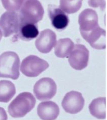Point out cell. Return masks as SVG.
Masks as SVG:
<instances>
[{
    "mask_svg": "<svg viewBox=\"0 0 107 120\" xmlns=\"http://www.w3.org/2000/svg\"><path fill=\"white\" fill-rule=\"evenodd\" d=\"M36 102V99L31 93H22L9 104V113L13 118H22L34 109Z\"/></svg>",
    "mask_w": 107,
    "mask_h": 120,
    "instance_id": "1",
    "label": "cell"
},
{
    "mask_svg": "<svg viewBox=\"0 0 107 120\" xmlns=\"http://www.w3.org/2000/svg\"><path fill=\"white\" fill-rule=\"evenodd\" d=\"M20 59L17 53L6 52L0 56V77L16 80L19 77Z\"/></svg>",
    "mask_w": 107,
    "mask_h": 120,
    "instance_id": "2",
    "label": "cell"
},
{
    "mask_svg": "<svg viewBox=\"0 0 107 120\" xmlns=\"http://www.w3.org/2000/svg\"><path fill=\"white\" fill-rule=\"evenodd\" d=\"M44 10L38 0H26L20 8L19 22L37 23L43 19Z\"/></svg>",
    "mask_w": 107,
    "mask_h": 120,
    "instance_id": "3",
    "label": "cell"
},
{
    "mask_svg": "<svg viewBox=\"0 0 107 120\" xmlns=\"http://www.w3.org/2000/svg\"><path fill=\"white\" fill-rule=\"evenodd\" d=\"M49 64L45 60L36 56L31 55L23 60L20 71L27 77H36L49 67Z\"/></svg>",
    "mask_w": 107,
    "mask_h": 120,
    "instance_id": "4",
    "label": "cell"
},
{
    "mask_svg": "<svg viewBox=\"0 0 107 120\" xmlns=\"http://www.w3.org/2000/svg\"><path fill=\"white\" fill-rule=\"evenodd\" d=\"M57 86L51 78L44 77L39 80L34 86V93L37 99L40 101L51 99L56 93Z\"/></svg>",
    "mask_w": 107,
    "mask_h": 120,
    "instance_id": "5",
    "label": "cell"
},
{
    "mask_svg": "<svg viewBox=\"0 0 107 120\" xmlns=\"http://www.w3.org/2000/svg\"><path fill=\"white\" fill-rule=\"evenodd\" d=\"M89 56V52L86 47L82 44H76L69 56L68 61L74 69L81 70L87 66Z\"/></svg>",
    "mask_w": 107,
    "mask_h": 120,
    "instance_id": "6",
    "label": "cell"
},
{
    "mask_svg": "<svg viewBox=\"0 0 107 120\" xmlns=\"http://www.w3.org/2000/svg\"><path fill=\"white\" fill-rule=\"evenodd\" d=\"M19 25V15L15 12H5L0 17V31L5 37L16 34Z\"/></svg>",
    "mask_w": 107,
    "mask_h": 120,
    "instance_id": "7",
    "label": "cell"
},
{
    "mask_svg": "<svg viewBox=\"0 0 107 120\" xmlns=\"http://www.w3.org/2000/svg\"><path fill=\"white\" fill-rule=\"evenodd\" d=\"M85 100L80 93L72 91L68 93L62 101L61 105L66 112L76 114L83 109Z\"/></svg>",
    "mask_w": 107,
    "mask_h": 120,
    "instance_id": "8",
    "label": "cell"
},
{
    "mask_svg": "<svg viewBox=\"0 0 107 120\" xmlns=\"http://www.w3.org/2000/svg\"><path fill=\"white\" fill-rule=\"evenodd\" d=\"M99 18L96 11L91 9H86L79 14L78 23L80 33L90 32L99 26Z\"/></svg>",
    "mask_w": 107,
    "mask_h": 120,
    "instance_id": "9",
    "label": "cell"
},
{
    "mask_svg": "<svg viewBox=\"0 0 107 120\" xmlns=\"http://www.w3.org/2000/svg\"><path fill=\"white\" fill-rule=\"evenodd\" d=\"M82 37L96 49H104L106 47V32L98 26L90 32L81 33Z\"/></svg>",
    "mask_w": 107,
    "mask_h": 120,
    "instance_id": "10",
    "label": "cell"
},
{
    "mask_svg": "<svg viewBox=\"0 0 107 120\" xmlns=\"http://www.w3.org/2000/svg\"><path fill=\"white\" fill-rule=\"evenodd\" d=\"M56 43V35L50 29L41 31L35 41L37 49L41 53H47L51 51Z\"/></svg>",
    "mask_w": 107,
    "mask_h": 120,
    "instance_id": "11",
    "label": "cell"
},
{
    "mask_svg": "<svg viewBox=\"0 0 107 120\" xmlns=\"http://www.w3.org/2000/svg\"><path fill=\"white\" fill-rule=\"evenodd\" d=\"M48 15L51 20L52 25L57 30H64L69 23V18L60 8L54 5L48 6Z\"/></svg>",
    "mask_w": 107,
    "mask_h": 120,
    "instance_id": "12",
    "label": "cell"
},
{
    "mask_svg": "<svg viewBox=\"0 0 107 120\" xmlns=\"http://www.w3.org/2000/svg\"><path fill=\"white\" fill-rule=\"evenodd\" d=\"M37 113L42 120H53L56 119L58 116L59 109L54 102H42L38 106Z\"/></svg>",
    "mask_w": 107,
    "mask_h": 120,
    "instance_id": "13",
    "label": "cell"
},
{
    "mask_svg": "<svg viewBox=\"0 0 107 120\" xmlns=\"http://www.w3.org/2000/svg\"><path fill=\"white\" fill-rule=\"evenodd\" d=\"M37 23L19 22L16 36L23 41H29L36 38L39 35Z\"/></svg>",
    "mask_w": 107,
    "mask_h": 120,
    "instance_id": "14",
    "label": "cell"
},
{
    "mask_svg": "<svg viewBox=\"0 0 107 120\" xmlns=\"http://www.w3.org/2000/svg\"><path fill=\"white\" fill-rule=\"evenodd\" d=\"M89 110L95 118L105 119L106 118V98H97L93 100L89 106Z\"/></svg>",
    "mask_w": 107,
    "mask_h": 120,
    "instance_id": "15",
    "label": "cell"
},
{
    "mask_svg": "<svg viewBox=\"0 0 107 120\" xmlns=\"http://www.w3.org/2000/svg\"><path fill=\"white\" fill-rule=\"evenodd\" d=\"M55 56L60 58L69 56L74 47V43L70 38L61 39L55 45Z\"/></svg>",
    "mask_w": 107,
    "mask_h": 120,
    "instance_id": "16",
    "label": "cell"
},
{
    "mask_svg": "<svg viewBox=\"0 0 107 120\" xmlns=\"http://www.w3.org/2000/svg\"><path fill=\"white\" fill-rule=\"evenodd\" d=\"M16 94V89L14 84L10 81H0V102L7 103Z\"/></svg>",
    "mask_w": 107,
    "mask_h": 120,
    "instance_id": "17",
    "label": "cell"
},
{
    "mask_svg": "<svg viewBox=\"0 0 107 120\" xmlns=\"http://www.w3.org/2000/svg\"><path fill=\"white\" fill-rule=\"evenodd\" d=\"M83 0H60L59 8L67 14L75 13L82 6Z\"/></svg>",
    "mask_w": 107,
    "mask_h": 120,
    "instance_id": "18",
    "label": "cell"
},
{
    "mask_svg": "<svg viewBox=\"0 0 107 120\" xmlns=\"http://www.w3.org/2000/svg\"><path fill=\"white\" fill-rule=\"evenodd\" d=\"M26 0H2L3 6L8 11H18Z\"/></svg>",
    "mask_w": 107,
    "mask_h": 120,
    "instance_id": "19",
    "label": "cell"
},
{
    "mask_svg": "<svg viewBox=\"0 0 107 120\" xmlns=\"http://www.w3.org/2000/svg\"><path fill=\"white\" fill-rule=\"evenodd\" d=\"M88 5L93 8L100 7L103 10L106 7L105 0H88Z\"/></svg>",
    "mask_w": 107,
    "mask_h": 120,
    "instance_id": "20",
    "label": "cell"
},
{
    "mask_svg": "<svg viewBox=\"0 0 107 120\" xmlns=\"http://www.w3.org/2000/svg\"><path fill=\"white\" fill-rule=\"evenodd\" d=\"M8 119V116L6 112L3 108L0 107V120H6Z\"/></svg>",
    "mask_w": 107,
    "mask_h": 120,
    "instance_id": "21",
    "label": "cell"
},
{
    "mask_svg": "<svg viewBox=\"0 0 107 120\" xmlns=\"http://www.w3.org/2000/svg\"><path fill=\"white\" fill-rule=\"evenodd\" d=\"M2 33L1 31H0V41H1V40L2 39Z\"/></svg>",
    "mask_w": 107,
    "mask_h": 120,
    "instance_id": "22",
    "label": "cell"
}]
</instances>
